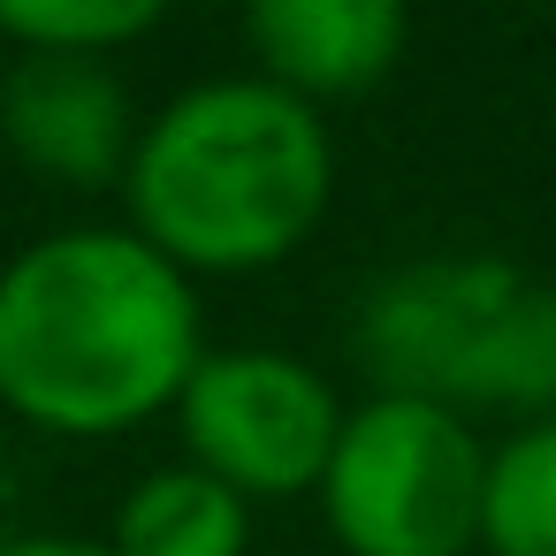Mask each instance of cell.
I'll list each match as a JSON object with an SVG mask.
<instances>
[{
    "mask_svg": "<svg viewBox=\"0 0 556 556\" xmlns=\"http://www.w3.org/2000/svg\"><path fill=\"white\" fill-rule=\"evenodd\" d=\"M320 503L351 556H465L480 541L488 450L442 404L374 396L343 419Z\"/></svg>",
    "mask_w": 556,
    "mask_h": 556,
    "instance_id": "cell-4",
    "label": "cell"
},
{
    "mask_svg": "<svg viewBox=\"0 0 556 556\" xmlns=\"http://www.w3.org/2000/svg\"><path fill=\"white\" fill-rule=\"evenodd\" d=\"M0 556H115L108 541H70V533H31V541H0Z\"/></svg>",
    "mask_w": 556,
    "mask_h": 556,
    "instance_id": "cell-11",
    "label": "cell"
},
{
    "mask_svg": "<svg viewBox=\"0 0 556 556\" xmlns=\"http://www.w3.org/2000/svg\"><path fill=\"white\" fill-rule=\"evenodd\" d=\"M480 548L488 556H556V419H533L488 457V503H480Z\"/></svg>",
    "mask_w": 556,
    "mask_h": 556,
    "instance_id": "cell-9",
    "label": "cell"
},
{
    "mask_svg": "<svg viewBox=\"0 0 556 556\" xmlns=\"http://www.w3.org/2000/svg\"><path fill=\"white\" fill-rule=\"evenodd\" d=\"M244 31H252V54L267 62V85L313 108V100H351L381 85L412 24L396 0H260Z\"/></svg>",
    "mask_w": 556,
    "mask_h": 556,
    "instance_id": "cell-7",
    "label": "cell"
},
{
    "mask_svg": "<svg viewBox=\"0 0 556 556\" xmlns=\"http://www.w3.org/2000/svg\"><path fill=\"white\" fill-rule=\"evenodd\" d=\"M199 358V298L138 229H62L0 267V404L31 427L123 434Z\"/></svg>",
    "mask_w": 556,
    "mask_h": 556,
    "instance_id": "cell-1",
    "label": "cell"
},
{
    "mask_svg": "<svg viewBox=\"0 0 556 556\" xmlns=\"http://www.w3.org/2000/svg\"><path fill=\"white\" fill-rule=\"evenodd\" d=\"M328 184L336 153L320 115L267 77H222L168 100L138 130L123 176L138 237L206 275L290 260L328 214Z\"/></svg>",
    "mask_w": 556,
    "mask_h": 556,
    "instance_id": "cell-2",
    "label": "cell"
},
{
    "mask_svg": "<svg viewBox=\"0 0 556 556\" xmlns=\"http://www.w3.org/2000/svg\"><path fill=\"white\" fill-rule=\"evenodd\" d=\"M0 138L16 146L24 168L70 191H100L130 176L138 115L100 54H16L0 70Z\"/></svg>",
    "mask_w": 556,
    "mask_h": 556,
    "instance_id": "cell-6",
    "label": "cell"
},
{
    "mask_svg": "<svg viewBox=\"0 0 556 556\" xmlns=\"http://www.w3.org/2000/svg\"><path fill=\"white\" fill-rule=\"evenodd\" d=\"M351 343L381 396L556 419V282L503 260H419L358 298Z\"/></svg>",
    "mask_w": 556,
    "mask_h": 556,
    "instance_id": "cell-3",
    "label": "cell"
},
{
    "mask_svg": "<svg viewBox=\"0 0 556 556\" xmlns=\"http://www.w3.org/2000/svg\"><path fill=\"white\" fill-rule=\"evenodd\" d=\"M115 556H244V495L199 465L146 472L108 533Z\"/></svg>",
    "mask_w": 556,
    "mask_h": 556,
    "instance_id": "cell-8",
    "label": "cell"
},
{
    "mask_svg": "<svg viewBox=\"0 0 556 556\" xmlns=\"http://www.w3.org/2000/svg\"><path fill=\"white\" fill-rule=\"evenodd\" d=\"M176 419L191 465L237 488L244 503H282L320 488L343 434L336 389L290 351H206L176 396Z\"/></svg>",
    "mask_w": 556,
    "mask_h": 556,
    "instance_id": "cell-5",
    "label": "cell"
},
{
    "mask_svg": "<svg viewBox=\"0 0 556 556\" xmlns=\"http://www.w3.org/2000/svg\"><path fill=\"white\" fill-rule=\"evenodd\" d=\"M161 24V0H0V39L24 54H115Z\"/></svg>",
    "mask_w": 556,
    "mask_h": 556,
    "instance_id": "cell-10",
    "label": "cell"
}]
</instances>
